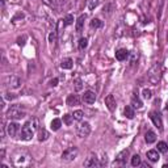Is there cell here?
<instances>
[{
    "label": "cell",
    "mask_w": 168,
    "mask_h": 168,
    "mask_svg": "<svg viewBox=\"0 0 168 168\" xmlns=\"http://www.w3.org/2000/svg\"><path fill=\"white\" fill-rule=\"evenodd\" d=\"M57 84H58V79H57V78H55V79H53L51 82H50V85H51V87H55Z\"/></svg>",
    "instance_id": "8d00e7d4"
},
{
    "label": "cell",
    "mask_w": 168,
    "mask_h": 168,
    "mask_svg": "<svg viewBox=\"0 0 168 168\" xmlns=\"http://www.w3.org/2000/svg\"><path fill=\"white\" fill-rule=\"evenodd\" d=\"M75 89H76V91L82 89V80H80V79H76V80H75Z\"/></svg>",
    "instance_id": "e575fe53"
},
{
    "label": "cell",
    "mask_w": 168,
    "mask_h": 168,
    "mask_svg": "<svg viewBox=\"0 0 168 168\" xmlns=\"http://www.w3.org/2000/svg\"><path fill=\"white\" fill-rule=\"evenodd\" d=\"M132 104H133V107L134 108H138V109H141L142 107H143V104H142V101L139 100V98L138 97H137L135 95L132 97Z\"/></svg>",
    "instance_id": "cb8c5ba5"
},
{
    "label": "cell",
    "mask_w": 168,
    "mask_h": 168,
    "mask_svg": "<svg viewBox=\"0 0 168 168\" xmlns=\"http://www.w3.org/2000/svg\"><path fill=\"white\" fill-rule=\"evenodd\" d=\"M78 46H79V49L80 50H84V49L88 46V40L85 38V37H83V38H80L79 40V43H78Z\"/></svg>",
    "instance_id": "4316f807"
},
{
    "label": "cell",
    "mask_w": 168,
    "mask_h": 168,
    "mask_svg": "<svg viewBox=\"0 0 168 168\" xmlns=\"http://www.w3.org/2000/svg\"><path fill=\"white\" fill-rule=\"evenodd\" d=\"M103 26V21L100 20V18H93V20L91 21V28L93 29H98Z\"/></svg>",
    "instance_id": "d4e9b609"
},
{
    "label": "cell",
    "mask_w": 168,
    "mask_h": 168,
    "mask_svg": "<svg viewBox=\"0 0 168 168\" xmlns=\"http://www.w3.org/2000/svg\"><path fill=\"white\" fill-rule=\"evenodd\" d=\"M7 116L11 120H20V118L26 116V110L21 105H12L7 112Z\"/></svg>",
    "instance_id": "7a4b0ae2"
},
{
    "label": "cell",
    "mask_w": 168,
    "mask_h": 168,
    "mask_svg": "<svg viewBox=\"0 0 168 168\" xmlns=\"http://www.w3.org/2000/svg\"><path fill=\"white\" fill-rule=\"evenodd\" d=\"M72 116H70V114H66V116H63V121H65V123L66 125H68L70 126L71 125V122H72Z\"/></svg>",
    "instance_id": "f546056e"
},
{
    "label": "cell",
    "mask_w": 168,
    "mask_h": 168,
    "mask_svg": "<svg viewBox=\"0 0 168 168\" xmlns=\"http://www.w3.org/2000/svg\"><path fill=\"white\" fill-rule=\"evenodd\" d=\"M7 132L9 134V137H15L18 132V123L16 122H9L8 126H7Z\"/></svg>",
    "instance_id": "4fadbf2b"
},
{
    "label": "cell",
    "mask_w": 168,
    "mask_h": 168,
    "mask_svg": "<svg viewBox=\"0 0 168 168\" xmlns=\"http://www.w3.org/2000/svg\"><path fill=\"white\" fill-rule=\"evenodd\" d=\"M43 3H45L46 5H49L50 8H54V9H58L60 8L62 5H63L65 0H42Z\"/></svg>",
    "instance_id": "30bf717a"
},
{
    "label": "cell",
    "mask_w": 168,
    "mask_h": 168,
    "mask_svg": "<svg viewBox=\"0 0 168 168\" xmlns=\"http://www.w3.org/2000/svg\"><path fill=\"white\" fill-rule=\"evenodd\" d=\"M152 122L155 123V126H156L159 130H163V122H161V118H160V114L156 113V112H152V113L150 114Z\"/></svg>",
    "instance_id": "9c48e42d"
},
{
    "label": "cell",
    "mask_w": 168,
    "mask_h": 168,
    "mask_svg": "<svg viewBox=\"0 0 168 168\" xmlns=\"http://www.w3.org/2000/svg\"><path fill=\"white\" fill-rule=\"evenodd\" d=\"M123 113H125V116L129 118V120H132V118H134V109L130 107V105H127V107L123 109Z\"/></svg>",
    "instance_id": "7402d4cb"
},
{
    "label": "cell",
    "mask_w": 168,
    "mask_h": 168,
    "mask_svg": "<svg viewBox=\"0 0 168 168\" xmlns=\"http://www.w3.org/2000/svg\"><path fill=\"white\" fill-rule=\"evenodd\" d=\"M160 78H161V70H160V65L155 63L150 70L147 72V79L148 82L154 85H158V83L160 82Z\"/></svg>",
    "instance_id": "6da1fadb"
},
{
    "label": "cell",
    "mask_w": 168,
    "mask_h": 168,
    "mask_svg": "<svg viewBox=\"0 0 168 168\" xmlns=\"http://www.w3.org/2000/svg\"><path fill=\"white\" fill-rule=\"evenodd\" d=\"M105 105H107L110 112H113L116 109V98L113 95H108L105 97Z\"/></svg>",
    "instance_id": "8fae6325"
},
{
    "label": "cell",
    "mask_w": 168,
    "mask_h": 168,
    "mask_svg": "<svg viewBox=\"0 0 168 168\" xmlns=\"http://www.w3.org/2000/svg\"><path fill=\"white\" fill-rule=\"evenodd\" d=\"M143 97H145V98H151V91L150 89H147V88H145V89H143Z\"/></svg>",
    "instance_id": "836d02e7"
},
{
    "label": "cell",
    "mask_w": 168,
    "mask_h": 168,
    "mask_svg": "<svg viewBox=\"0 0 168 168\" xmlns=\"http://www.w3.org/2000/svg\"><path fill=\"white\" fill-rule=\"evenodd\" d=\"M60 126H62V121L59 120V118H54V120L51 121V130H54V132L59 130Z\"/></svg>",
    "instance_id": "44dd1931"
},
{
    "label": "cell",
    "mask_w": 168,
    "mask_h": 168,
    "mask_svg": "<svg viewBox=\"0 0 168 168\" xmlns=\"http://www.w3.org/2000/svg\"><path fill=\"white\" fill-rule=\"evenodd\" d=\"M78 154H79L78 147H75V146L68 147V148H66V150L63 151V154H62V160H65V161H72L74 159H76Z\"/></svg>",
    "instance_id": "3957f363"
},
{
    "label": "cell",
    "mask_w": 168,
    "mask_h": 168,
    "mask_svg": "<svg viewBox=\"0 0 168 168\" xmlns=\"http://www.w3.org/2000/svg\"><path fill=\"white\" fill-rule=\"evenodd\" d=\"M16 96H13V95H12V93H9V96H7V98H11V100H12V98H15Z\"/></svg>",
    "instance_id": "74e56055"
},
{
    "label": "cell",
    "mask_w": 168,
    "mask_h": 168,
    "mask_svg": "<svg viewBox=\"0 0 168 168\" xmlns=\"http://www.w3.org/2000/svg\"><path fill=\"white\" fill-rule=\"evenodd\" d=\"M47 138H49V132H47V130H45V129L40 130V133H38V141L40 142H43V141H46Z\"/></svg>",
    "instance_id": "603a6c76"
},
{
    "label": "cell",
    "mask_w": 168,
    "mask_h": 168,
    "mask_svg": "<svg viewBox=\"0 0 168 168\" xmlns=\"http://www.w3.org/2000/svg\"><path fill=\"white\" fill-rule=\"evenodd\" d=\"M55 41H57V32H51L50 36H49V42H51V43H55Z\"/></svg>",
    "instance_id": "1f68e13d"
},
{
    "label": "cell",
    "mask_w": 168,
    "mask_h": 168,
    "mask_svg": "<svg viewBox=\"0 0 168 168\" xmlns=\"http://www.w3.org/2000/svg\"><path fill=\"white\" fill-rule=\"evenodd\" d=\"M129 156V151L127 150H123L122 152H120L117 155V158H116V164L118 166H125L126 164V159Z\"/></svg>",
    "instance_id": "52a82bcc"
},
{
    "label": "cell",
    "mask_w": 168,
    "mask_h": 168,
    "mask_svg": "<svg viewBox=\"0 0 168 168\" xmlns=\"http://www.w3.org/2000/svg\"><path fill=\"white\" fill-rule=\"evenodd\" d=\"M72 117H74V120L75 121H82L83 117H84V112L83 110H75L72 113Z\"/></svg>",
    "instance_id": "484cf974"
},
{
    "label": "cell",
    "mask_w": 168,
    "mask_h": 168,
    "mask_svg": "<svg viewBox=\"0 0 168 168\" xmlns=\"http://www.w3.org/2000/svg\"><path fill=\"white\" fill-rule=\"evenodd\" d=\"M74 24V16L72 15H67L63 20V26H67V25H71Z\"/></svg>",
    "instance_id": "f1b7e54d"
},
{
    "label": "cell",
    "mask_w": 168,
    "mask_h": 168,
    "mask_svg": "<svg viewBox=\"0 0 168 168\" xmlns=\"http://www.w3.org/2000/svg\"><path fill=\"white\" fill-rule=\"evenodd\" d=\"M158 151L161 154H167L168 152V143L166 142H158Z\"/></svg>",
    "instance_id": "ffe728a7"
},
{
    "label": "cell",
    "mask_w": 168,
    "mask_h": 168,
    "mask_svg": "<svg viewBox=\"0 0 168 168\" xmlns=\"http://www.w3.org/2000/svg\"><path fill=\"white\" fill-rule=\"evenodd\" d=\"M97 4H98V0H89L88 2V8L89 9H95L97 7Z\"/></svg>",
    "instance_id": "4dcf8cb0"
},
{
    "label": "cell",
    "mask_w": 168,
    "mask_h": 168,
    "mask_svg": "<svg viewBox=\"0 0 168 168\" xmlns=\"http://www.w3.org/2000/svg\"><path fill=\"white\" fill-rule=\"evenodd\" d=\"M166 108H167V110H168V101H167V107H166Z\"/></svg>",
    "instance_id": "ab89813d"
},
{
    "label": "cell",
    "mask_w": 168,
    "mask_h": 168,
    "mask_svg": "<svg viewBox=\"0 0 168 168\" xmlns=\"http://www.w3.org/2000/svg\"><path fill=\"white\" fill-rule=\"evenodd\" d=\"M145 141L147 143H154L155 141H156V134H155L152 130H148V132L145 134Z\"/></svg>",
    "instance_id": "ac0fdd59"
},
{
    "label": "cell",
    "mask_w": 168,
    "mask_h": 168,
    "mask_svg": "<svg viewBox=\"0 0 168 168\" xmlns=\"http://www.w3.org/2000/svg\"><path fill=\"white\" fill-rule=\"evenodd\" d=\"M28 122L30 123V126H32L34 130L38 129V121H37V118H33V120H30V121H28Z\"/></svg>",
    "instance_id": "d6a6232c"
},
{
    "label": "cell",
    "mask_w": 168,
    "mask_h": 168,
    "mask_svg": "<svg viewBox=\"0 0 168 168\" xmlns=\"http://www.w3.org/2000/svg\"><path fill=\"white\" fill-rule=\"evenodd\" d=\"M5 84H7L9 88L16 89V88H18V87L21 85V79L18 76H16V75H11V76L5 78Z\"/></svg>",
    "instance_id": "8992f818"
},
{
    "label": "cell",
    "mask_w": 168,
    "mask_h": 168,
    "mask_svg": "<svg viewBox=\"0 0 168 168\" xmlns=\"http://www.w3.org/2000/svg\"><path fill=\"white\" fill-rule=\"evenodd\" d=\"M68 107H74V105H79V97L76 95H68L67 100H66Z\"/></svg>",
    "instance_id": "2e32d148"
},
{
    "label": "cell",
    "mask_w": 168,
    "mask_h": 168,
    "mask_svg": "<svg viewBox=\"0 0 168 168\" xmlns=\"http://www.w3.org/2000/svg\"><path fill=\"white\" fill-rule=\"evenodd\" d=\"M83 101L87 104H93L96 101V93L92 91H85L83 95Z\"/></svg>",
    "instance_id": "ba28073f"
},
{
    "label": "cell",
    "mask_w": 168,
    "mask_h": 168,
    "mask_svg": "<svg viewBox=\"0 0 168 168\" xmlns=\"http://www.w3.org/2000/svg\"><path fill=\"white\" fill-rule=\"evenodd\" d=\"M97 166H100V163H98V160L95 155H89L84 161V167H97Z\"/></svg>",
    "instance_id": "7c38bea8"
},
{
    "label": "cell",
    "mask_w": 168,
    "mask_h": 168,
    "mask_svg": "<svg viewBox=\"0 0 168 168\" xmlns=\"http://www.w3.org/2000/svg\"><path fill=\"white\" fill-rule=\"evenodd\" d=\"M76 133L80 138H85V137H88L91 134V125L88 122H80L79 126L76 127Z\"/></svg>",
    "instance_id": "277c9868"
},
{
    "label": "cell",
    "mask_w": 168,
    "mask_h": 168,
    "mask_svg": "<svg viewBox=\"0 0 168 168\" xmlns=\"http://www.w3.org/2000/svg\"><path fill=\"white\" fill-rule=\"evenodd\" d=\"M129 57V51L126 49H120V50L116 51V58L117 60H125Z\"/></svg>",
    "instance_id": "5bb4252c"
},
{
    "label": "cell",
    "mask_w": 168,
    "mask_h": 168,
    "mask_svg": "<svg viewBox=\"0 0 168 168\" xmlns=\"http://www.w3.org/2000/svg\"><path fill=\"white\" fill-rule=\"evenodd\" d=\"M84 20H85V15L79 16V18L76 20V33H82L83 26H84Z\"/></svg>",
    "instance_id": "e0dca14e"
},
{
    "label": "cell",
    "mask_w": 168,
    "mask_h": 168,
    "mask_svg": "<svg viewBox=\"0 0 168 168\" xmlns=\"http://www.w3.org/2000/svg\"><path fill=\"white\" fill-rule=\"evenodd\" d=\"M5 2H7V0H2V4L4 5V4H5Z\"/></svg>",
    "instance_id": "f35d334b"
},
{
    "label": "cell",
    "mask_w": 168,
    "mask_h": 168,
    "mask_svg": "<svg viewBox=\"0 0 168 168\" xmlns=\"http://www.w3.org/2000/svg\"><path fill=\"white\" fill-rule=\"evenodd\" d=\"M142 164V160H141V156L139 155H134V156L132 158V166L133 167H138Z\"/></svg>",
    "instance_id": "83f0119b"
},
{
    "label": "cell",
    "mask_w": 168,
    "mask_h": 168,
    "mask_svg": "<svg viewBox=\"0 0 168 168\" xmlns=\"http://www.w3.org/2000/svg\"><path fill=\"white\" fill-rule=\"evenodd\" d=\"M33 135H34V129L30 126L29 122H26L21 129V138L24 141H30L33 138Z\"/></svg>",
    "instance_id": "5b68a950"
},
{
    "label": "cell",
    "mask_w": 168,
    "mask_h": 168,
    "mask_svg": "<svg viewBox=\"0 0 168 168\" xmlns=\"http://www.w3.org/2000/svg\"><path fill=\"white\" fill-rule=\"evenodd\" d=\"M25 40H26V37L24 36L22 38H18V40H17V43H18V45H20V46H22L24 43H25V42H24V41H25Z\"/></svg>",
    "instance_id": "d590c367"
},
{
    "label": "cell",
    "mask_w": 168,
    "mask_h": 168,
    "mask_svg": "<svg viewBox=\"0 0 168 168\" xmlns=\"http://www.w3.org/2000/svg\"><path fill=\"white\" fill-rule=\"evenodd\" d=\"M60 67L63 68V70H70V68H72V59L71 58H66L62 60L60 63Z\"/></svg>",
    "instance_id": "d6986e66"
},
{
    "label": "cell",
    "mask_w": 168,
    "mask_h": 168,
    "mask_svg": "<svg viewBox=\"0 0 168 168\" xmlns=\"http://www.w3.org/2000/svg\"><path fill=\"white\" fill-rule=\"evenodd\" d=\"M147 159L152 161V163H155V161H158L160 159L159 156V152L156 150H150V151H147Z\"/></svg>",
    "instance_id": "9a60e30c"
}]
</instances>
